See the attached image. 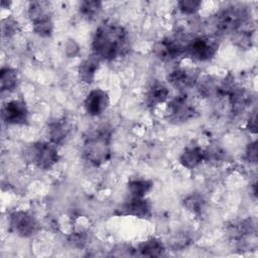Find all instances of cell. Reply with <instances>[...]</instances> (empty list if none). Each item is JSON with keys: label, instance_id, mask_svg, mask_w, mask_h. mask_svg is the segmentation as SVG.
I'll return each instance as SVG.
<instances>
[{"label": "cell", "instance_id": "1", "mask_svg": "<svg viewBox=\"0 0 258 258\" xmlns=\"http://www.w3.org/2000/svg\"><path fill=\"white\" fill-rule=\"evenodd\" d=\"M93 53L102 60L112 61L127 55L131 49L127 29L113 20H104L96 28L92 38Z\"/></svg>", "mask_w": 258, "mask_h": 258}, {"label": "cell", "instance_id": "2", "mask_svg": "<svg viewBox=\"0 0 258 258\" xmlns=\"http://www.w3.org/2000/svg\"><path fill=\"white\" fill-rule=\"evenodd\" d=\"M83 158L93 166L107 163L112 156L111 131L107 127H99L90 132L84 140Z\"/></svg>", "mask_w": 258, "mask_h": 258}, {"label": "cell", "instance_id": "3", "mask_svg": "<svg viewBox=\"0 0 258 258\" xmlns=\"http://www.w3.org/2000/svg\"><path fill=\"white\" fill-rule=\"evenodd\" d=\"M190 39L191 37L183 30H176L156 41L153 45V53L162 61L176 60L186 55Z\"/></svg>", "mask_w": 258, "mask_h": 258}, {"label": "cell", "instance_id": "4", "mask_svg": "<svg viewBox=\"0 0 258 258\" xmlns=\"http://www.w3.org/2000/svg\"><path fill=\"white\" fill-rule=\"evenodd\" d=\"M249 12L242 5H230L220 10L215 18L214 24L219 35H233L242 30V26L248 21Z\"/></svg>", "mask_w": 258, "mask_h": 258}, {"label": "cell", "instance_id": "5", "mask_svg": "<svg viewBox=\"0 0 258 258\" xmlns=\"http://www.w3.org/2000/svg\"><path fill=\"white\" fill-rule=\"evenodd\" d=\"M24 158L41 170L51 169L59 161L57 145L50 141H37L24 150Z\"/></svg>", "mask_w": 258, "mask_h": 258}, {"label": "cell", "instance_id": "6", "mask_svg": "<svg viewBox=\"0 0 258 258\" xmlns=\"http://www.w3.org/2000/svg\"><path fill=\"white\" fill-rule=\"evenodd\" d=\"M196 115V106L185 94L175 96L167 102L165 118L168 123L179 125L195 118Z\"/></svg>", "mask_w": 258, "mask_h": 258}, {"label": "cell", "instance_id": "7", "mask_svg": "<svg viewBox=\"0 0 258 258\" xmlns=\"http://www.w3.org/2000/svg\"><path fill=\"white\" fill-rule=\"evenodd\" d=\"M220 41L216 35H200L191 37L186 55L198 61H209L219 50Z\"/></svg>", "mask_w": 258, "mask_h": 258}, {"label": "cell", "instance_id": "8", "mask_svg": "<svg viewBox=\"0 0 258 258\" xmlns=\"http://www.w3.org/2000/svg\"><path fill=\"white\" fill-rule=\"evenodd\" d=\"M10 230L21 238H29L38 232L39 225L34 216L26 211H14L9 216Z\"/></svg>", "mask_w": 258, "mask_h": 258}, {"label": "cell", "instance_id": "9", "mask_svg": "<svg viewBox=\"0 0 258 258\" xmlns=\"http://www.w3.org/2000/svg\"><path fill=\"white\" fill-rule=\"evenodd\" d=\"M117 216H132L149 220L152 217V205L146 198H133L123 203L115 212Z\"/></svg>", "mask_w": 258, "mask_h": 258}, {"label": "cell", "instance_id": "10", "mask_svg": "<svg viewBox=\"0 0 258 258\" xmlns=\"http://www.w3.org/2000/svg\"><path fill=\"white\" fill-rule=\"evenodd\" d=\"M29 111L21 99L10 100L2 107V120L9 125H25L28 122Z\"/></svg>", "mask_w": 258, "mask_h": 258}, {"label": "cell", "instance_id": "11", "mask_svg": "<svg viewBox=\"0 0 258 258\" xmlns=\"http://www.w3.org/2000/svg\"><path fill=\"white\" fill-rule=\"evenodd\" d=\"M110 106L108 93L100 88L92 90L84 100V107L88 115L97 117L103 114Z\"/></svg>", "mask_w": 258, "mask_h": 258}, {"label": "cell", "instance_id": "12", "mask_svg": "<svg viewBox=\"0 0 258 258\" xmlns=\"http://www.w3.org/2000/svg\"><path fill=\"white\" fill-rule=\"evenodd\" d=\"M199 73L194 69L179 68L170 72L166 80L175 89L179 91H184L196 87L199 80Z\"/></svg>", "mask_w": 258, "mask_h": 258}, {"label": "cell", "instance_id": "13", "mask_svg": "<svg viewBox=\"0 0 258 258\" xmlns=\"http://www.w3.org/2000/svg\"><path fill=\"white\" fill-rule=\"evenodd\" d=\"M71 126L66 118H54L47 123V136L49 141L56 144H63L70 135Z\"/></svg>", "mask_w": 258, "mask_h": 258}, {"label": "cell", "instance_id": "14", "mask_svg": "<svg viewBox=\"0 0 258 258\" xmlns=\"http://www.w3.org/2000/svg\"><path fill=\"white\" fill-rule=\"evenodd\" d=\"M196 87L203 98L223 97V79L221 80L214 76H205L198 80Z\"/></svg>", "mask_w": 258, "mask_h": 258}, {"label": "cell", "instance_id": "15", "mask_svg": "<svg viewBox=\"0 0 258 258\" xmlns=\"http://www.w3.org/2000/svg\"><path fill=\"white\" fill-rule=\"evenodd\" d=\"M101 62L102 59L95 53H91L84 58L78 67V76L80 81L85 84H92L101 67Z\"/></svg>", "mask_w": 258, "mask_h": 258}, {"label": "cell", "instance_id": "16", "mask_svg": "<svg viewBox=\"0 0 258 258\" xmlns=\"http://www.w3.org/2000/svg\"><path fill=\"white\" fill-rule=\"evenodd\" d=\"M169 98L168 88L159 82L153 83L146 91L144 101L148 109L154 110L160 104L165 103Z\"/></svg>", "mask_w": 258, "mask_h": 258}, {"label": "cell", "instance_id": "17", "mask_svg": "<svg viewBox=\"0 0 258 258\" xmlns=\"http://www.w3.org/2000/svg\"><path fill=\"white\" fill-rule=\"evenodd\" d=\"M203 161H205V149L198 144L185 146L179 156V163L187 169L198 167Z\"/></svg>", "mask_w": 258, "mask_h": 258}, {"label": "cell", "instance_id": "18", "mask_svg": "<svg viewBox=\"0 0 258 258\" xmlns=\"http://www.w3.org/2000/svg\"><path fill=\"white\" fill-rule=\"evenodd\" d=\"M27 13L31 23L52 18L51 5L47 1L39 0V1L29 2Z\"/></svg>", "mask_w": 258, "mask_h": 258}, {"label": "cell", "instance_id": "19", "mask_svg": "<svg viewBox=\"0 0 258 258\" xmlns=\"http://www.w3.org/2000/svg\"><path fill=\"white\" fill-rule=\"evenodd\" d=\"M228 97L232 111L237 114L242 113L251 103V95L239 86H236Z\"/></svg>", "mask_w": 258, "mask_h": 258}, {"label": "cell", "instance_id": "20", "mask_svg": "<svg viewBox=\"0 0 258 258\" xmlns=\"http://www.w3.org/2000/svg\"><path fill=\"white\" fill-rule=\"evenodd\" d=\"M137 250L142 256L160 257V256H163L165 253V246L161 240L155 237H152L141 242Z\"/></svg>", "mask_w": 258, "mask_h": 258}, {"label": "cell", "instance_id": "21", "mask_svg": "<svg viewBox=\"0 0 258 258\" xmlns=\"http://www.w3.org/2000/svg\"><path fill=\"white\" fill-rule=\"evenodd\" d=\"M153 188V182L145 178H132L127 183V189L133 198H145Z\"/></svg>", "mask_w": 258, "mask_h": 258}, {"label": "cell", "instance_id": "22", "mask_svg": "<svg viewBox=\"0 0 258 258\" xmlns=\"http://www.w3.org/2000/svg\"><path fill=\"white\" fill-rule=\"evenodd\" d=\"M19 83V76L17 70L11 67H5L0 72V88L2 92L14 91Z\"/></svg>", "mask_w": 258, "mask_h": 258}, {"label": "cell", "instance_id": "23", "mask_svg": "<svg viewBox=\"0 0 258 258\" xmlns=\"http://www.w3.org/2000/svg\"><path fill=\"white\" fill-rule=\"evenodd\" d=\"M229 233L234 239H242L255 233V223L251 219L242 220L230 226Z\"/></svg>", "mask_w": 258, "mask_h": 258}, {"label": "cell", "instance_id": "24", "mask_svg": "<svg viewBox=\"0 0 258 258\" xmlns=\"http://www.w3.org/2000/svg\"><path fill=\"white\" fill-rule=\"evenodd\" d=\"M103 3L99 0H86L81 2L79 6V12L83 18L87 20H94L101 13Z\"/></svg>", "mask_w": 258, "mask_h": 258}, {"label": "cell", "instance_id": "25", "mask_svg": "<svg viewBox=\"0 0 258 258\" xmlns=\"http://www.w3.org/2000/svg\"><path fill=\"white\" fill-rule=\"evenodd\" d=\"M205 199L199 192H191L183 200V207L192 214H201L205 207Z\"/></svg>", "mask_w": 258, "mask_h": 258}, {"label": "cell", "instance_id": "26", "mask_svg": "<svg viewBox=\"0 0 258 258\" xmlns=\"http://www.w3.org/2000/svg\"><path fill=\"white\" fill-rule=\"evenodd\" d=\"M233 43L238 46L241 49H249L252 47L254 38H253V32L250 30H240L233 34L232 37Z\"/></svg>", "mask_w": 258, "mask_h": 258}, {"label": "cell", "instance_id": "27", "mask_svg": "<svg viewBox=\"0 0 258 258\" xmlns=\"http://www.w3.org/2000/svg\"><path fill=\"white\" fill-rule=\"evenodd\" d=\"M33 32L40 37H50L54 30V24L52 18L32 23Z\"/></svg>", "mask_w": 258, "mask_h": 258}, {"label": "cell", "instance_id": "28", "mask_svg": "<svg viewBox=\"0 0 258 258\" xmlns=\"http://www.w3.org/2000/svg\"><path fill=\"white\" fill-rule=\"evenodd\" d=\"M89 240H90L89 233L84 230H79V231L73 232L68 238L69 244L72 247H75L78 249L84 248L88 244Z\"/></svg>", "mask_w": 258, "mask_h": 258}, {"label": "cell", "instance_id": "29", "mask_svg": "<svg viewBox=\"0 0 258 258\" xmlns=\"http://www.w3.org/2000/svg\"><path fill=\"white\" fill-rule=\"evenodd\" d=\"M203 2L199 0H181L177 2V7L183 15H194L202 7Z\"/></svg>", "mask_w": 258, "mask_h": 258}, {"label": "cell", "instance_id": "30", "mask_svg": "<svg viewBox=\"0 0 258 258\" xmlns=\"http://www.w3.org/2000/svg\"><path fill=\"white\" fill-rule=\"evenodd\" d=\"M2 34L4 37H12L19 30V23L13 17H6L2 19L1 24Z\"/></svg>", "mask_w": 258, "mask_h": 258}, {"label": "cell", "instance_id": "31", "mask_svg": "<svg viewBox=\"0 0 258 258\" xmlns=\"http://www.w3.org/2000/svg\"><path fill=\"white\" fill-rule=\"evenodd\" d=\"M189 243L190 239L186 234H177V236L171 240L170 247L173 249V251H180L181 249L185 248Z\"/></svg>", "mask_w": 258, "mask_h": 258}, {"label": "cell", "instance_id": "32", "mask_svg": "<svg viewBox=\"0 0 258 258\" xmlns=\"http://www.w3.org/2000/svg\"><path fill=\"white\" fill-rule=\"evenodd\" d=\"M223 156L224 152L218 146L209 147L208 149H205V161L218 162L223 159Z\"/></svg>", "mask_w": 258, "mask_h": 258}, {"label": "cell", "instance_id": "33", "mask_svg": "<svg viewBox=\"0 0 258 258\" xmlns=\"http://www.w3.org/2000/svg\"><path fill=\"white\" fill-rule=\"evenodd\" d=\"M245 159L250 163L257 162V142L256 140L250 142L245 150Z\"/></svg>", "mask_w": 258, "mask_h": 258}, {"label": "cell", "instance_id": "34", "mask_svg": "<svg viewBox=\"0 0 258 258\" xmlns=\"http://www.w3.org/2000/svg\"><path fill=\"white\" fill-rule=\"evenodd\" d=\"M80 52V46L74 39H69L66 43V54L69 57H75Z\"/></svg>", "mask_w": 258, "mask_h": 258}, {"label": "cell", "instance_id": "35", "mask_svg": "<svg viewBox=\"0 0 258 258\" xmlns=\"http://www.w3.org/2000/svg\"><path fill=\"white\" fill-rule=\"evenodd\" d=\"M257 111L256 109L253 110L252 114H250L248 120H247V124H246V129L251 132L256 134L257 133Z\"/></svg>", "mask_w": 258, "mask_h": 258}, {"label": "cell", "instance_id": "36", "mask_svg": "<svg viewBox=\"0 0 258 258\" xmlns=\"http://www.w3.org/2000/svg\"><path fill=\"white\" fill-rule=\"evenodd\" d=\"M10 4H11V2H7V1H5V0H2V1H1V6H2V8H8Z\"/></svg>", "mask_w": 258, "mask_h": 258}]
</instances>
